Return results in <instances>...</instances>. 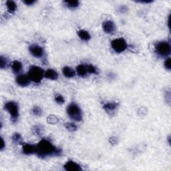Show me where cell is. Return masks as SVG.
Listing matches in <instances>:
<instances>
[{"instance_id": "obj_1", "label": "cell", "mask_w": 171, "mask_h": 171, "mask_svg": "<svg viewBox=\"0 0 171 171\" xmlns=\"http://www.w3.org/2000/svg\"><path fill=\"white\" fill-rule=\"evenodd\" d=\"M36 154L40 158L45 159L47 156H60L61 154V150L57 148L50 141L42 139L36 145Z\"/></svg>"}, {"instance_id": "obj_2", "label": "cell", "mask_w": 171, "mask_h": 171, "mask_svg": "<svg viewBox=\"0 0 171 171\" xmlns=\"http://www.w3.org/2000/svg\"><path fill=\"white\" fill-rule=\"evenodd\" d=\"M44 70L42 68L37 66H32L29 69L28 75L31 81L35 83H40L44 77Z\"/></svg>"}, {"instance_id": "obj_3", "label": "cell", "mask_w": 171, "mask_h": 171, "mask_svg": "<svg viewBox=\"0 0 171 171\" xmlns=\"http://www.w3.org/2000/svg\"><path fill=\"white\" fill-rule=\"evenodd\" d=\"M155 52L160 57L166 58L169 56L171 52V46L169 42L161 41L156 44Z\"/></svg>"}, {"instance_id": "obj_4", "label": "cell", "mask_w": 171, "mask_h": 171, "mask_svg": "<svg viewBox=\"0 0 171 171\" xmlns=\"http://www.w3.org/2000/svg\"><path fill=\"white\" fill-rule=\"evenodd\" d=\"M67 113L69 117L76 122H80L82 120V112L80 108L76 104L72 103L68 105Z\"/></svg>"}, {"instance_id": "obj_5", "label": "cell", "mask_w": 171, "mask_h": 171, "mask_svg": "<svg viewBox=\"0 0 171 171\" xmlns=\"http://www.w3.org/2000/svg\"><path fill=\"white\" fill-rule=\"evenodd\" d=\"M4 108L11 116L13 121H16L19 116V108L18 104L13 101L8 102L5 104Z\"/></svg>"}, {"instance_id": "obj_6", "label": "cell", "mask_w": 171, "mask_h": 171, "mask_svg": "<svg viewBox=\"0 0 171 171\" xmlns=\"http://www.w3.org/2000/svg\"><path fill=\"white\" fill-rule=\"evenodd\" d=\"M111 46L115 52L120 54L124 52L128 46L124 39L117 38L112 41Z\"/></svg>"}, {"instance_id": "obj_7", "label": "cell", "mask_w": 171, "mask_h": 171, "mask_svg": "<svg viewBox=\"0 0 171 171\" xmlns=\"http://www.w3.org/2000/svg\"><path fill=\"white\" fill-rule=\"evenodd\" d=\"M29 51L33 56L37 58H42L44 54V49L38 45H31L29 47Z\"/></svg>"}, {"instance_id": "obj_8", "label": "cell", "mask_w": 171, "mask_h": 171, "mask_svg": "<svg viewBox=\"0 0 171 171\" xmlns=\"http://www.w3.org/2000/svg\"><path fill=\"white\" fill-rule=\"evenodd\" d=\"M31 80L28 74H19L16 78V83L20 86H28Z\"/></svg>"}, {"instance_id": "obj_9", "label": "cell", "mask_w": 171, "mask_h": 171, "mask_svg": "<svg viewBox=\"0 0 171 171\" xmlns=\"http://www.w3.org/2000/svg\"><path fill=\"white\" fill-rule=\"evenodd\" d=\"M64 169L67 171H80L82 167L80 165L72 160H68L64 165Z\"/></svg>"}, {"instance_id": "obj_10", "label": "cell", "mask_w": 171, "mask_h": 171, "mask_svg": "<svg viewBox=\"0 0 171 171\" xmlns=\"http://www.w3.org/2000/svg\"><path fill=\"white\" fill-rule=\"evenodd\" d=\"M102 28L106 33H112L116 31V25L112 20H107L102 23Z\"/></svg>"}, {"instance_id": "obj_11", "label": "cell", "mask_w": 171, "mask_h": 171, "mask_svg": "<svg viewBox=\"0 0 171 171\" xmlns=\"http://www.w3.org/2000/svg\"><path fill=\"white\" fill-rule=\"evenodd\" d=\"M22 152L26 155H30L36 154L37 147L36 145H32V144H24L22 146Z\"/></svg>"}, {"instance_id": "obj_12", "label": "cell", "mask_w": 171, "mask_h": 171, "mask_svg": "<svg viewBox=\"0 0 171 171\" xmlns=\"http://www.w3.org/2000/svg\"><path fill=\"white\" fill-rule=\"evenodd\" d=\"M118 104L115 103V102H108V103L105 104L103 106V108L108 114H112L113 112H114Z\"/></svg>"}, {"instance_id": "obj_13", "label": "cell", "mask_w": 171, "mask_h": 171, "mask_svg": "<svg viewBox=\"0 0 171 171\" xmlns=\"http://www.w3.org/2000/svg\"><path fill=\"white\" fill-rule=\"evenodd\" d=\"M44 77L47 78V79L56 80L58 79V74L53 69H48L45 72V74H44Z\"/></svg>"}, {"instance_id": "obj_14", "label": "cell", "mask_w": 171, "mask_h": 171, "mask_svg": "<svg viewBox=\"0 0 171 171\" xmlns=\"http://www.w3.org/2000/svg\"><path fill=\"white\" fill-rule=\"evenodd\" d=\"M62 74L66 78H73L76 75V72L72 68L69 66H66L62 68Z\"/></svg>"}, {"instance_id": "obj_15", "label": "cell", "mask_w": 171, "mask_h": 171, "mask_svg": "<svg viewBox=\"0 0 171 171\" xmlns=\"http://www.w3.org/2000/svg\"><path fill=\"white\" fill-rule=\"evenodd\" d=\"M12 69L15 74H19L23 70L22 63L18 60L13 61L12 63Z\"/></svg>"}, {"instance_id": "obj_16", "label": "cell", "mask_w": 171, "mask_h": 171, "mask_svg": "<svg viewBox=\"0 0 171 171\" xmlns=\"http://www.w3.org/2000/svg\"><path fill=\"white\" fill-rule=\"evenodd\" d=\"M76 72L78 74V76L81 77H84L87 75L88 69H87V65L80 64L78 65L76 68Z\"/></svg>"}, {"instance_id": "obj_17", "label": "cell", "mask_w": 171, "mask_h": 171, "mask_svg": "<svg viewBox=\"0 0 171 171\" xmlns=\"http://www.w3.org/2000/svg\"><path fill=\"white\" fill-rule=\"evenodd\" d=\"M78 36L80 37L81 40H82L83 41H87L90 40L91 38V36L90 35V33L86 30H80L78 32Z\"/></svg>"}, {"instance_id": "obj_18", "label": "cell", "mask_w": 171, "mask_h": 171, "mask_svg": "<svg viewBox=\"0 0 171 171\" xmlns=\"http://www.w3.org/2000/svg\"><path fill=\"white\" fill-rule=\"evenodd\" d=\"M6 6L8 12L10 13L15 12L17 9V4L14 2L11 1V0L6 2Z\"/></svg>"}, {"instance_id": "obj_19", "label": "cell", "mask_w": 171, "mask_h": 171, "mask_svg": "<svg viewBox=\"0 0 171 171\" xmlns=\"http://www.w3.org/2000/svg\"><path fill=\"white\" fill-rule=\"evenodd\" d=\"M64 3H66L68 8L70 9L76 8L79 6L80 4V2L78 1H66L64 2Z\"/></svg>"}, {"instance_id": "obj_20", "label": "cell", "mask_w": 171, "mask_h": 171, "mask_svg": "<svg viewBox=\"0 0 171 171\" xmlns=\"http://www.w3.org/2000/svg\"><path fill=\"white\" fill-rule=\"evenodd\" d=\"M9 66V61L6 58L1 56L0 57V68L1 69H5L7 68Z\"/></svg>"}, {"instance_id": "obj_21", "label": "cell", "mask_w": 171, "mask_h": 171, "mask_svg": "<svg viewBox=\"0 0 171 171\" xmlns=\"http://www.w3.org/2000/svg\"><path fill=\"white\" fill-rule=\"evenodd\" d=\"M13 142L16 144H21L22 142V136L19 133H15L12 136Z\"/></svg>"}, {"instance_id": "obj_22", "label": "cell", "mask_w": 171, "mask_h": 171, "mask_svg": "<svg viewBox=\"0 0 171 171\" xmlns=\"http://www.w3.org/2000/svg\"><path fill=\"white\" fill-rule=\"evenodd\" d=\"M65 126H66V128L68 131H69L70 132L76 131L77 130L76 124L73 122H68L66 124H65Z\"/></svg>"}, {"instance_id": "obj_23", "label": "cell", "mask_w": 171, "mask_h": 171, "mask_svg": "<svg viewBox=\"0 0 171 171\" xmlns=\"http://www.w3.org/2000/svg\"><path fill=\"white\" fill-rule=\"evenodd\" d=\"M32 113L36 116H40L42 114V110L39 106H33L32 108Z\"/></svg>"}, {"instance_id": "obj_24", "label": "cell", "mask_w": 171, "mask_h": 171, "mask_svg": "<svg viewBox=\"0 0 171 171\" xmlns=\"http://www.w3.org/2000/svg\"><path fill=\"white\" fill-rule=\"evenodd\" d=\"M47 121L50 123V124H56V123H58V121H59V118L56 116L51 115L49 117H47Z\"/></svg>"}, {"instance_id": "obj_25", "label": "cell", "mask_w": 171, "mask_h": 171, "mask_svg": "<svg viewBox=\"0 0 171 171\" xmlns=\"http://www.w3.org/2000/svg\"><path fill=\"white\" fill-rule=\"evenodd\" d=\"M54 99H55V101L57 102V103L59 104H62L64 103V102H65L64 97L60 94H56L55 97H54Z\"/></svg>"}, {"instance_id": "obj_26", "label": "cell", "mask_w": 171, "mask_h": 171, "mask_svg": "<svg viewBox=\"0 0 171 171\" xmlns=\"http://www.w3.org/2000/svg\"><path fill=\"white\" fill-rule=\"evenodd\" d=\"M87 69H88V72L90 74H96L97 73V70L96 68L93 65L90 64L87 65Z\"/></svg>"}, {"instance_id": "obj_27", "label": "cell", "mask_w": 171, "mask_h": 171, "mask_svg": "<svg viewBox=\"0 0 171 171\" xmlns=\"http://www.w3.org/2000/svg\"><path fill=\"white\" fill-rule=\"evenodd\" d=\"M164 66L166 70H170L171 69V59L170 58H167L164 63Z\"/></svg>"}, {"instance_id": "obj_28", "label": "cell", "mask_w": 171, "mask_h": 171, "mask_svg": "<svg viewBox=\"0 0 171 171\" xmlns=\"http://www.w3.org/2000/svg\"><path fill=\"white\" fill-rule=\"evenodd\" d=\"M23 2L25 5L30 6L33 5L36 3V1L35 0H24V1H23Z\"/></svg>"}, {"instance_id": "obj_29", "label": "cell", "mask_w": 171, "mask_h": 171, "mask_svg": "<svg viewBox=\"0 0 171 171\" xmlns=\"http://www.w3.org/2000/svg\"><path fill=\"white\" fill-rule=\"evenodd\" d=\"M109 141H110V142L112 144V145H116V144H117L118 142V139L114 137V136H112V137L109 139Z\"/></svg>"}, {"instance_id": "obj_30", "label": "cell", "mask_w": 171, "mask_h": 171, "mask_svg": "<svg viewBox=\"0 0 171 171\" xmlns=\"http://www.w3.org/2000/svg\"><path fill=\"white\" fill-rule=\"evenodd\" d=\"M5 146V144L4 141H3V138H1V146H0V148H1L2 150H3V149H4Z\"/></svg>"}, {"instance_id": "obj_31", "label": "cell", "mask_w": 171, "mask_h": 171, "mask_svg": "<svg viewBox=\"0 0 171 171\" xmlns=\"http://www.w3.org/2000/svg\"><path fill=\"white\" fill-rule=\"evenodd\" d=\"M34 130H35V133L37 134H40L41 132V129L39 126H35L34 127Z\"/></svg>"}, {"instance_id": "obj_32", "label": "cell", "mask_w": 171, "mask_h": 171, "mask_svg": "<svg viewBox=\"0 0 171 171\" xmlns=\"http://www.w3.org/2000/svg\"><path fill=\"white\" fill-rule=\"evenodd\" d=\"M137 2L142 3H150L152 2V1H138Z\"/></svg>"}]
</instances>
